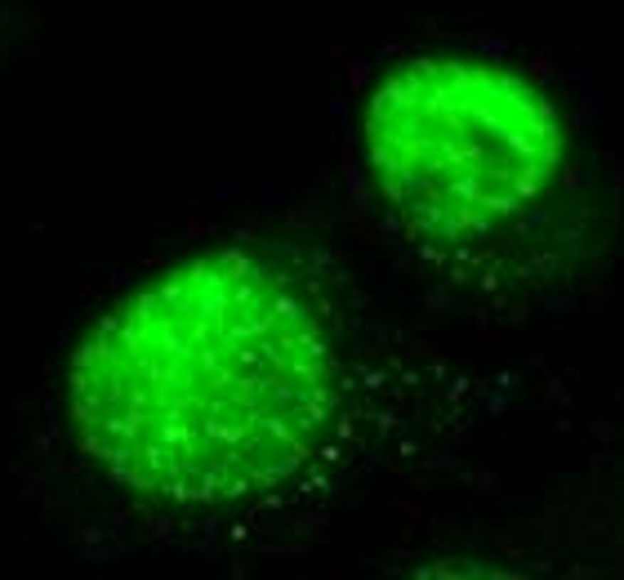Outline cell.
<instances>
[{
    "instance_id": "obj_1",
    "label": "cell",
    "mask_w": 624,
    "mask_h": 580,
    "mask_svg": "<svg viewBox=\"0 0 624 580\" xmlns=\"http://www.w3.org/2000/svg\"><path fill=\"white\" fill-rule=\"evenodd\" d=\"M419 317L303 232L192 241L63 339L23 500L90 558L277 562L495 478L531 424H576L549 420L576 384Z\"/></svg>"
},
{
    "instance_id": "obj_2",
    "label": "cell",
    "mask_w": 624,
    "mask_h": 580,
    "mask_svg": "<svg viewBox=\"0 0 624 580\" xmlns=\"http://www.w3.org/2000/svg\"><path fill=\"white\" fill-rule=\"evenodd\" d=\"M344 179L406 304L477 339L571 312L620 246L624 170L598 85L513 41L375 58L344 103Z\"/></svg>"
}]
</instances>
